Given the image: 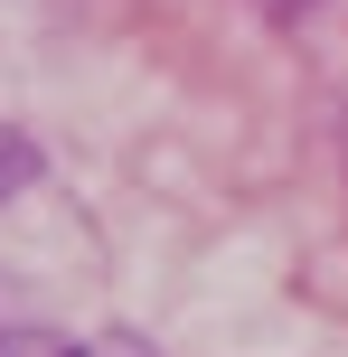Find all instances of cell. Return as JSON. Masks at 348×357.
Wrapping results in <instances>:
<instances>
[{"mask_svg":"<svg viewBox=\"0 0 348 357\" xmlns=\"http://www.w3.org/2000/svg\"><path fill=\"white\" fill-rule=\"evenodd\" d=\"M19 178H38V151L19 142V132H0V197H10Z\"/></svg>","mask_w":348,"mask_h":357,"instance_id":"cell-1","label":"cell"}]
</instances>
